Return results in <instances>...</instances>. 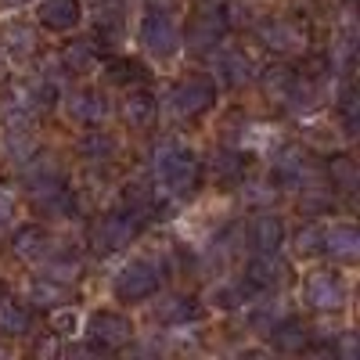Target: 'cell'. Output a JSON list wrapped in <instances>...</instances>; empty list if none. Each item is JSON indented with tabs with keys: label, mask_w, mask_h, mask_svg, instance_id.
Returning <instances> with one entry per match:
<instances>
[{
	"label": "cell",
	"mask_w": 360,
	"mask_h": 360,
	"mask_svg": "<svg viewBox=\"0 0 360 360\" xmlns=\"http://www.w3.org/2000/svg\"><path fill=\"white\" fill-rule=\"evenodd\" d=\"M40 263H44V274L54 278V281H62V285L76 281V278H79V270H83V259H79L72 249H58V245H54Z\"/></svg>",
	"instance_id": "obj_26"
},
{
	"label": "cell",
	"mask_w": 360,
	"mask_h": 360,
	"mask_svg": "<svg viewBox=\"0 0 360 360\" xmlns=\"http://www.w3.org/2000/svg\"><path fill=\"white\" fill-rule=\"evenodd\" d=\"M213 72L224 86H242L252 79V58L245 51H220L213 58Z\"/></svg>",
	"instance_id": "obj_20"
},
{
	"label": "cell",
	"mask_w": 360,
	"mask_h": 360,
	"mask_svg": "<svg viewBox=\"0 0 360 360\" xmlns=\"http://www.w3.org/2000/svg\"><path fill=\"white\" fill-rule=\"evenodd\" d=\"M33 353H37V356H51V353H58V342H54V339H40V342L33 346Z\"/></svg>",
	"instance_id": "obj_37"
},
{
	"label": "cell",
	"mask_w": 360,
	"mask_h": 360,
	"mask_svg": "<svg viewBox=\"0 0 360 360\" xmlns=\"http://www.w3.org/2000/svg\"><path fill=\"white\" fill-rule=\"evenodd\" d=\"M33 303L37 307H47V310H54V307H62L65 303V295H69V285H62V281H54V278H47V274H40L37 281H33Z\"/></svg>",
	"instance_id": "obj_31"
},
{
	"label": "cell",
	"mask_w": 360,
	"mask_h": 360,
	"mask_svg": "<svg viewBox=\"0 0 360 360\" xmlns=\"http://www.w3.org/2000/svg\"><path fill=\"white\" fill-rule=\"evenodd\" d=\"M0 47H4V51L15 58V62H22V58H33V54H37L40 37H37L33 25L11 22V25H4V33H0Z\"/></svg>",
	"instance_id": "obj_22"
},
{
	"label": "cell",
	"mask_w": 360,
	"mask_h": 360,
	"mask_svg": "<svg viewBox=\"0 0 360 360\" xmlns=\"http://www.w3.org/2000/svg\"><path fill=\"white\" fill-rule=\"evenodd\" d=\"M234 4H217V8H202L191 25H188V33H180V44H188L195 54H213L227 37H231V29H234Z\"/></svg>",
	"instance_id": "obj_3"
},
{
	"label": "cell",
	"mask_w": 360,
	"mask_h": 360,
	"mask_svg": "<svg viewBox=\"0 0 360 360\" xmlns=\"http://www.w3.org/2000/svg\"><path fill=\"white\" fill-rule=\"evenodd\" d=\"M141 44L155 58H173L180 51V25L169 8H148L141 18Z\"/></svg>",
	"instance_id": "obj_7"
},
{
	"label": "cell",
	"mask_w": 360,
	"mask_h": 360,
	"mask_svg": "<svg viewBox=\"0 0 360 360\" xmlns=\"http://www.w3.org/2000/svg\"><path fill=\"white\" fill-rule=\"evenodd\" d=\"M270 180H274L278 188H288V191H307V188L317 184V162L303 144H285L274 155Z\"/></svg>",
	"instance_id": "obj_5"
},
{
	"label": "cell",
	"mask_w": 360,
	"mask_h": 360,
	"mask_svg": "<svg viewBox=\"0 0 360 360\" xmlns=\"http://www.w3.org/2000/svg\"><path fill=\"white\" fill-rule=\"evenodd\" d=\"M213 173L224 184H238V180H245V173H249V155L238 152V148H220L217 159H213Z\"/></svg>",
	"instance_id": "obj_28"
},
{
	"label": "cell",
	"mask_w": 360,
	"mask_h": 360,
	"mask_svg": "<svg viewBox=\"0 0 360 360\" xmlns=\"http://www.w3.org/2000/svg\"><path fill=\"white\" fill-rule=\"evenodd\" d=\"M0 356H4V346H0Z\"/></svg>",
	"instance_id": "obj_38"
},
{
	"label": "cell",
	"mask_w": 360,
	"mask_h": 360,
	"mask_svg": "<svg viewBox=\"0 0 360 360\" xmlns=\"http://www.w3.org/2000/svg\"><path fill=\"white\" fill-rule=\"evenodd\" d=\"M256 37L274 54H299V51H307V40H310L307 29L292 18H263L256 25Z\"/></svg>",
	"instance_id": "obj_11"
},
{
	"label": "cell",
	"mask_w": 360,
	"mask_h": 360,
	"mask_svg": "<svg viewBox=\"0 0 360 360\" xmlns=\"http://www.w3.org/2000/svg\"><path fill=\"white\" fill-rule=\"evenodd\" d=\"M105 76L119 86H130V83H141L144 79V65L134 62V58H108L105 62Z\"/></svg>",
	"instance_id": "obj_32"
},
{
	"label": "cell",
	"mask_w": 360,
	"mask_h": 360,
	"mask_svg": "<svg viewBox=\"0 0 360 360\" xmlns=\"http://www.w3.org/2000/svg\"><path fill=\"white\" fill-rule=\"evenodd\" d=\"M162 266L155 259H130L123 270L115 274V299L119 303H144V299H152L159 288H162Z\"/></svg>",
	"instance_id": "obj_6"
},
{
	"label": "cell",
	"mask_w": 360,
	"mask_h": 360,
	"mask_svg": "<svg viewBox=\"0 0 360 360\" xmlns=\"http://www.w3.org/2000/svg\"><path fill=\"white\" fill-rule=\"evenodd\" d=\"M130 335H134V324L115 310H98L86 321V349L90 353H115L123 342H130Z\"/></svg>",
	"instance_id": "obj_8"
},
{
	"label": "cell",
	"mask_w": 360,
	"mask_h": 360,
	"mask_svg": "<svg viewBox=\"0 0 360 360\" xmlns=\"http://www.w3.org/2000/svg\"><path fill=\"white\" fill-rule=\"evenodd\" d=\"M25 195L37 205V213H44V217H54V220H76L79 217L76 191L69 188L65 173L47 159L25 173Z\"/></svg>",
	"instance_id": "obj_1"
},
{
	"label": "cell",
	"mask_w": 360,
	"mask_h": 360,
	"mask_svg": "<svg viewBox=\"0 0 360 360\" xmlns=\"http://www.w3.org/2000/svg\"><path fill=\"white\" fill-rule=\"evenodd\" d=\"M198 317H202V307L191 295H169L155 307V321L166 328H184V324H195Z\"/></svg>",
	"instance_id": "obj_21"
},
{
	"label": "cell",
	"mask_w": 360,
	"mask_h": 360,
	"mask_svg": "<svg viewBox=\"0 0 360 360\" xmlns=\"http://www.w3.org/2000/svg\"><path fill=\"white\" fill-rule=\"evenodd\" d=\"M123 115H127L130 127L148 130L155 123V115H159V98L152 94V90H130L127 101H123Z\"/></svg>",
	"instance_id": "obj_24"
},
{
	"label": "cell",
	"mask_w": 360,
	"mask_h": 360,
	"mask_svg": "<svg viewBox=\"0 0 360 360\" xmlns=\"http://www.w3.org/2000/svg\"><path fill=\"white\" fill-rule=\"evenodd\" d=\"M155 188L173 198H191L202 188V159L180 141H162L155 148Z\"/></svg>",
	"instance_id": "obj_2"
},
{
	"label": "cell",
	"mask_w": 360,
	"mask_h": 360,
	"mask_svg": "<svg viewBox=\"0 0 360 360\" xmlns=\"http://www.w3.org/2000/svg\"><path fill=\"white\" fill-rule=\"evenodd\" d=\"M65 108H69V119H76V123H83V127H101L108 119V98L101 94V90H94V86L72 90Z\"/></svg>",
	"instance_id": "obj_13"
},
{
	"label": "cell",
	"mask_w": 360,
	"mask_h": 360,
	"mask_svg": "<svg viewBox=\"0 0 360 360\" xmlns=\"http://www.w3.org/2000/svg\"><path fill=\"white\" fill-rule=\"evenodd\" d=\"M141 231H144V220L134 217L123 205V209L105 213L94 227H90V245H94V252H101V256H112V252H123L130 242H137Z\"/></svg>",
	"instance_id": "obj_4"
},
{
	"label": "cell",
	"mask_w": 360,
	"mask_h": 360,
	"mask_svg": "<svg viewBox=\"0 0 360 360\" xmlns=\"http://www.w3.org/2000/svg\"><path fill=\"white\" fill-rule=\"evenodd\" d=\"M217 105V83L205 79V76H195V79H184L169 90V108L180 115V119H198L205 115L209 108Z\"/></svg>",
	"instance_id": "obj_9"
},
{
	"label": "cell",
	"mask_w": 360,
	"mask_h": 360,
	"mask_svg": "<svg viewBox=\"0 0 360 360\" xmlns=\"http://www.w3.org/2000/svg\"><path fill=\"white\" fill-rule=\"evenodd\" d=\"M281 317H285V310H281L278 303H266V307H259V310H252V314H249V324L256 328L259 335H266V332H270V328H274Z\"/></svg>",
	"instance_id": "obj_33"
},
{
	"label": "cell",
	"mask_w": 360,
	"mask_h": 360,
	"mask_svg": "<svg viewBox=\"0 0 360 360\" xmlns=\"http://www.w3.org/2000/svg\"><path fill=\"white\" fill-rule=\"evenodd\" d=\"M321 242H324V227H307V231H299V238H295V249L303 252V256H310V252H321Z\"/></svg>",
	"instance_id": "obj_34"
},
{
	"label": "cell",
	"mask_w": 360,
	"mask_h": 360,
	"mask_svg": "<svg viewBox=\"0 0 360 360\" xmlns=\"http://www.w3.org/2000/svg\"><path fill=\"white\" fill-rule=\"evenodd\" d=\"M328 180H332L335 191H356V180H360L356 162L349 155H332L328 159Z\"/></svg>",
	"instance_id": "obj_30"
},
{
	"label": "cell",
	"mask_w": 360,
	"mask_h": 360,
	"mask_svg": "<svg viewBox=\"0 0 360 360\" xmlns=\"http://www.w3.org/2000/svg\"><path fill=\"white\" fill-rule=\"evenodd\" d=\"M76 152H79V159L101 166V162H112L119 155V141L108 130H86L79 137V144H76Z\"/></svg>",
	"instance_id": "obj_23"
},
{
	"label": "cell",
	"mask_w": 360,
	"mask_h": 360,
	"mask_svg": "<svg viewBox=\"0 0 360 360\" xmlns=\"http://www.w3.org/2000/svg\"><path fill=\"white\" fill-rule=\"evenodd\" d=\"M256 295L259 292H274L288 281V263L278 256V252H256L249 263H245V278H242Z\"/></svg>",
	"instance_id": "obj_12"
},
{
	"label": "cell",
	"mask_w": 360,
	"mask_h": 360,
	"mask_svg": "<svg viewBox=\"0 0 360 360\" xmlns=\"http://www.w3.org/2000/svg\"><path fill=\"white\" fill-rule=\"evenodd\" d=\"M335 112H339V123H342L346 137H353L356 127H360V101H356V86H353V79H342L339 98H335Z\"/></svg>",
	"instance_id": "obj_29"
},
{
	"label": "cell",
	"mask_w": 360,
	"mask_h": 360,
	"mask_svg": "<svg viewBox=\"0 0 360 360\" xmlns=\"http://www.w3.org/2000/svg\"><path fill=\"white\" fill-rule=\"evenodd\" d=\"M37 18L51 33H69L83 22V0H44L37 8Z\"/></svg>",
	"instance_id": "obj_14"
},
{
	"label": "cell",
	"mask_w": 360,
	"mask_h": 360,
	"mask_svg": "<svg viewBox=\"0 0 360 360\" xmlns=\"http://www.w3.org/2000/svg\"><path fill=\"white\" fill-rule=\"evenodd\" d=\"M62 65L69 76H90L98 69V47L94 40H76L62 51Z\"/></svg>",
	"instance_id": "obj_27"
},
{
	"label": "cell",
	"mask_w": 360,
	"mask_h": 360,
	"mask_svg": "<svg viewBox=\"0 0 360 360\" xmlns=\"http://www.w3.org/2000/svg\"><path fill=\"white\" fill-rule=\"evenodd\" d=\"M11 249H15V256L25 259V263H40V259L54 249V238H51V231L40 227V224H25V227L15 231Z\"/></svg>",
	"instance_id": "obj_15"
},
{
	"label": "cell",
	"mask_w": 360,
	"mask_h": 360,
	"mask_svg": "<svg viewBox=\"0 0 360 360\" xmlns=\"http://www.w3.org/2000/svg\"><path fill=\"white\" fill-rule=\"evenodd\" d=\"M321 252H328L332 259H342V263H353L360 256V234H356V227H349V224L324 227Z\"/></svg>",
	"instance_id": "obj_18"
},
{
	"label": "cell",
	"mask_w": 360,
	"mask_h": 360,
	"mask_svg": "<svg viewBox=\"0 0 360 360\" xmlns=\"http://www.w3.org/2000/svg\"><path fill=\"white\" fill-rule=\"evenodd\" d=\"M15 217V198L0 188V227H8V220Z\"/></svg>",
	"instance_id": "obj_36"
},
{
	"label": "cell",
	"mask_w": 360,
	"mask_h": 360,
	"mask_svg": "<svg viewBox=\"0 0 360 360\" xmlns=\"http://www.w3.org/2000/svg\"><path fill=\"white\" fill-rule=\"evenodd\" d=\"M33 332V310L15 295H0V335L22 339Z\"/></svg>",
	"instance_id": "obj_19"
},
{
	"label": "cell",
	"mask_w": 360,
	"mask_h": 360,
	"mask_svg": "<svg viewBox=\"0 0 360 360\" xmlns=\"http://www.w3.org/2000/svg\"><path fill=\"white\" fill-rule=\"evenodd\" d=\"M159 195H162L159 188H148V184H127V188H123V205L130 209L134 217L152 220V217H159V213H162V198H159Z\"/></svg>",
	"instance_id": "obj_25"
},
{
	"label": "cell",
	"mask_w": 360,
	"mask_h": 360,
	"mask_svg": "<svg viewBox=\"0 0 360 360\" xmlns=\"http://www.w3.org/2000/svg\"><path fill=\"white\" fill-rule=\"evenodd\" d=\"M249 245L256 252H278L285 245V224L278 213H256L249 220Z\"/></svg>",
	"instance_id": "obj_16"
},
{
	"label": "cell",
	"mask_w": 360,
	"mask_h": 360,
	"mask_svg": "<svg viewBox=\"0 0 360 360\" xmlns=\"http://www.w3.org/2000/svg\"><path fill=\"white\" fill-rule=\"evenodd\" d=\"M332 353H339L342 360H356V353H360L356 335H353V332H342V335H339V342H332Z\"/></svg>",
	"instance_id": "obj_35"
},
{
	"label": "cell",
	"mask_w": 360,
	"mask_h": 360,
	"mask_svg": "<svg viewBox=\"0 0 360 360\" xmlns=\"http://www.w3.org/2000/svg\"><path fill=\"white\" fill-rule=\"evenodd\" d=\"M266 339L278 353H303V349H310V328L303 321H295V317H281L266 332Z\"/></svg>",
	"instance_id": "obj_17"
},
{
	"label": "cell",
	"mask_w": 360,
	"mask_h": 360,
	"mask_svg": "<svg viewBox=\"0 0 360 360\" xmlns=\"http://www.w3.org/2000/svg\"><path fill=\"white\" fill-rule=\"evenodd\" d=\"M303 292H307V303L314 310H321V314L342 310L346 307V295H349L346 278L339 274V270H314V274L307 278V288Z\"/></svg>",
	"instance_id": "obj_10"
}]
</instances>
